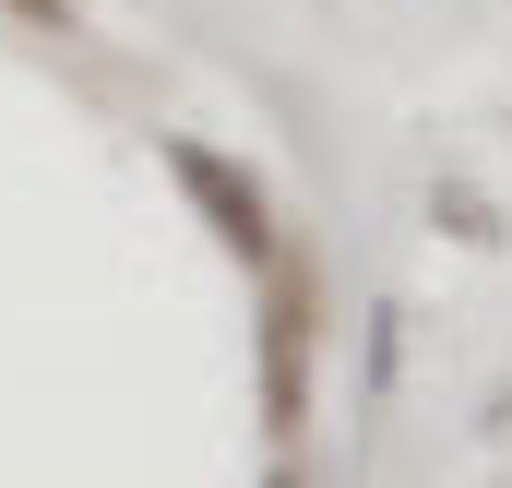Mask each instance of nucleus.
<instances>
[{
	"mask_svg": "<svg viewBox=\"0 0 512 488\" xmlns=\"http://www.w3.org/2000/svg\"><path fill=\"white\" fill-rule=\"evenodd\" d=\"M274 286H262V429L274 441H298L310 429V358H322V274L310 262H262Z\"/></svg>",
	"mask_w": 512,
	"mask_h": 488,
	"instance_id": "1",
	"label": "nucleus"
},
{
	"mask_svg": "<svg viewBox=\"0 0 512 488\" xmlns=\"http://www.w3.org/2000/svg\"><path fill=\"white\" fill-rule=\"evenodd\" d=\"M167 179L191 191V215L215 227V250H239L251 274L274 262V250H286V227H274V191H262L239 155H215V143H167Z\"/></svg>",
	"mask_w": 512,
	"mask_h": 488,
	"instance_id": "2",
	"label": "nucleus"
},
{
	"mask_svg": "<svg viewBox=\"0 0 512 488\" xmlns=\"http://www.w3.org/2000/svg\"><path fill=\"white\" fill-rule=\"evenodd\" d=\"M0 12H24V24H60V36H72V12H84V0H0Z\"/></svg>",
	"mask_w": 512,
	"mask_h": 488,
	"instance_id": "3",
	"label": "nucleus"
},
{
	"mask_svg": "<svg viewBox=\"0 0 512 488\" xmlns=\"http://www.w3.org/2000/svg\"><path fill=\"white\" fill-rule=\"evenodd\" d=\"M262 488H310V477H298V465H274V477H262Z\"/></svg>",
	"mask_w": 512,
	"mask_h": 488,
	"instance_id": "4",
	"label": "nucleus"
}]
</instances>
